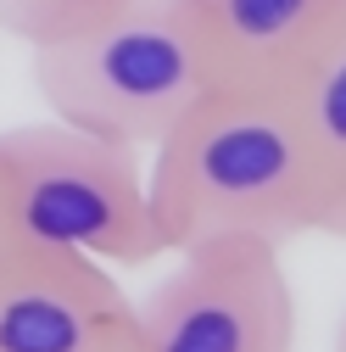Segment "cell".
<instances>
[{"mask_svg":"<svg viewBox=\"0 0 346 352\" xmlns=\"http://www.w3.org/2000/svg\"><path fill=\"white\" fill-rule=\"evenodd\" d=\"M146 196L162 252L196 241L290 246L324 235V179L285 90H212L151 146Z\"/></svg>","mask_w":346,"mask_h":352,"instance_id":"obj_1","label":"cell"},{"mask_svg":"<svg viewBox=\"0 0 346 352\" xmlns=\"http://www.w3.org/2000/svg\"><path fill=\"white\" fill-rule=\"evenodd\" d=\"M34 51V90L56 123L117 146H157L207 90L212 62L185 0H117Z\"/></svg>","mask_w":346,"mask_h":352,"instance_id":"obj_2","label":"cell"},{"mask_svg":"<svg viewBox=\"0 0 346 352\" xmlns=\"http://www.w3.org/2000/svg\"><path fill=\"white\" fill-rule=\"evenodd\" d=\"M0 212L23 246L84 252L106 269H140L162 257L135 146L56 118L0 135Z\"/></svg>","mask_w":346,"mask_h":352,"instance_id":"obj_3","label":"cell"},{"mask_svg":"<svg viewBox=\"0 0 346 352\" xmlns=\"http://www.w3.org/2000/svg\"><path fill=\"white\" fill-rule=\"evenodd\" d=\"M135 302V352H296V291L268 241H196Z\"/></svg>","mask_w":346,"mask_h":352,"instance_id":"obj_4","label":"cell"},{"mask_svg":"<svg viewBox=\"0 0 346 352\" xmlns=\"http://www.w3.org/2000/svg\"><path fill=\"white\" fill-rule=\"evenodd\" d=\"M135 336V302L106 263L17 246L0 269V352H112Z\"/></svg>","mask_w":346,"mask_h":352,"instance_id":"obj_5","label":"cell"},{"mask_svg":"<svg viewBox=\"0 0 346 352\" xmlns=\"http://www.w3.org/2000/svg\"><path fill=\"white\" fill-rule=\"evenodd\" d=\"M185 6L201 28L212 84L235 90H285L296 67L346 17V0H185Z\"/></svg>","mask_w":346,"mask_h":352,"instance_id":"obj_6","label":"cell"},{"mask_svg":"<svg viewBox=\"0 0 346 352\" xmlns=\"http://www.w3.org/2000/svg\"><path fill=\"white\" fill-rule=\"evenodd\" d=\"M285 96L301 118V135H308L319 179H324V235L346 241V17L296 67Z\"/></svg>","mask_w":346,"mask_h":352,"instance_id":"obj_7","label":"cell"},{"mask_svg":"<svg viewBox=\"0 0 346 352\" xmlns=\"http://www.w3.org/2000/svg\"><path fill=\"white\" fill-rule=\"evenodd\" d=\"M112 6L117 0H0V28L17 34L23 45H45V39H62L84 23H95Z\"/></svg>","mask_w":346,"mask_h":352,"instance_id":"obj_8","label":"cell"},{"mask_svg":"<svg viewBox=\"0 0 346 352\" xmlns=\"http://www.w3.org/2000/svg\"><path fill=\"white\" fill-rule=\"evenodd\" d=\"M17 246H23V241L12 235V224H6V212H0V269H6V257H12Z\"/></svg>","mask_w":346,"mask_h":352,"instance_id":"obj_9","label":"cell"},{"mask_svg":"<svg viewBox=\"0 0 346 352\" xmlns=\"http://www.w3.org/2000/svg\"><path fill=\"white\" fill-rule=\"evenodd\" d=\"M335 352H346V314H341V324H335Z\"/></svg>","mask_w":346,"mask_h":352,"instance_id":"obj_10","label":"cell"},{"mask_svg":"<svg viewBox=\"0 0 346 352\" xmlns=\"http://www.w3.org/2000/svg\"><path fill=\"white\" fill-rule=\"evenodd\" d=\"M112 352H135V336H128V341H123V346H112Z\"/></svg>","mask_w":346,"mask_h":352,"instance_id":"obj_11","label":"cell"}]
</instances>
